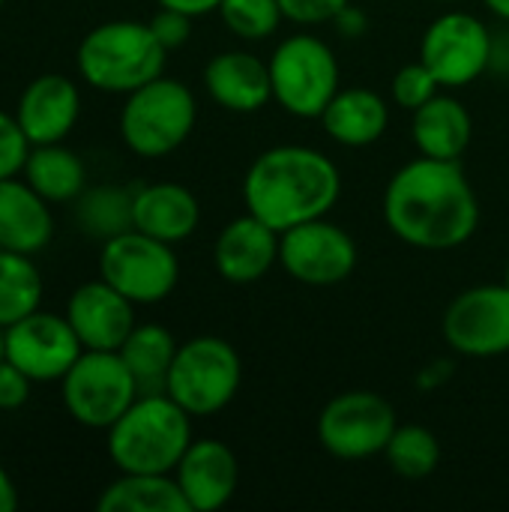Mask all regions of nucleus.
Masks as SVG:
<instances>
[{"label": "nucleus", "instance_id": "nucleus-1", "mask_svg": "<svg viewBox=\"0 0 509 512\" xmlns=\"http://www.w3.org/2000/svg\"><path fill=\"white\" fill-rule=\"evenodd\" d=\"M384 222L414 249L447 252L477 234L480 201L459 162L417 156L390 177Z\"/></svg>", "mask_w": 509, "mask_h": 512}, {"label": "nucleus", "instance_id": "nucleus-2", "mask_svg": "<svg viewBox=\"0 0 509 512\" xmlns=\"http://www.w3.org/2000/svg\"><path fill=\"white\" fill-rule=\"evenodd\" d=\"M339 195V165L306 144H279L264 150L243 177L246 210L279 234L327 216Z\"/></svg>", "mask_w": 509, "mask_h": 512}, {"label": "nucleus", "instance_id": "nucleus-3", "mask_svg": "<svg viewBox=\"0 0 509 512\" xmlns=\"http://www.w3.org/2000/svg\"><path fill=\"white\" fill-rule=\"evenodd\" d=\"M192 441V417L168 393H141L108 429V456L120 474H174Z\"/></svg>", "mask_w": 509, "mask_h": 512}, {"label": "nucleus", "instance_id": "nucleus-4", "mask_svg": "<svg viewBox=\"0 0 509 512\" xmlns=\"http://www.w3.org/2000/svg\"><path fill=\"white\" fill-rule=\"evenodd\" d=\"M168 48L144 21H105L93 27L75 54L78 75L102 93H132L165 72Z\"/></svg>", "mask_w": 509, "mask_h": 512}, {"label": "nucleus", "instance_id": "nucleus-5", "mask_svg": "<svg viewBox=\"0 0 509 512\" xmlns=\"http://www.w3.org/2000/svg\"><path fill=\"white\" fill-rule=\"evenodd\" d=\"M195 120L198 105L192 90L177 78L159 75L126 93L120 108V138L135 156L162 159L186 144Z\"/></svg>", "mask_w": 509, "mask_h": 512}, {"label": "nucleus", "instance_id": "nucleus-6", "mask_svg": "<svg viewBox=\"0 0 509 512\" xmlns=\"http://www.w3.org/2000/svg\"><path fill=\"white\" fill-rule=\"evenodd\" d=\"M273 102L300 120H318L330 99L339 93V60L333 48L315 33L285 36L270 60Z\"/></svg>", "mask_w": 509, "mask_h": 512}, {"label": "nucleus", "instance_id": "nucleus-7", "mask_svg": "<svg viewBox=\"0 0 509 512\" xmlns=\"http://www.w3.org/2000/svg\"><path fill=\"white\" fill-rule=\"evenodd\" d=\"M243 363L231 342L219 336H195L177 348L165 393L189 417H213L240 393Z\"/></svg>", "mask_w": 509, "mask_h": 512}, {"label": "nucleus", "instance_id": "nucleus-8", "mask_svg": "<svg viewBox=\"0 0 509 512\" xmlns=\"http://www.w3.org/2000/svg\"><path fill=\"white\" fill-rule=\"evenodd\" d=\"M63 408L84 429H111L141 396L138 384L117 351H81L60 378Z\"/></svg>", "mask_w": 509, "mask_h": 512}, {"label": "nucleus", "instance_id": "nucleus-9", "mask_svg": "<svg viewBox=\"0 0 509 512\" xmlns=\"http://www.w3.org/2000/svg\"><path fill=\"white\" fill-rule=\"evenodd\" d=\"M99 276L135 306H153L171 297L180 282V261L171 243L129 228L102 243Z\"/></svg>", "mask_w": 509, "mask_h": 512}, {"label": "nucleus", "instance_id": "nucleus-10", "mask_svg": "<svg viewBox=\"0 0 509 512\" xmlns=\"http://www.w3.org/2000/svg\"><path fill=\"white\" fill-rule=\"evenodd\" d=\"M399 420L393 405L375 390H348L333 396L318 417L321 447L342 462L381 456Z\"/></svg>", "mask_w": 509, "mask_h": 512}, {"label": "nucleus", "instance_id": "nucleus-11", "mask_svg": "<svg viewBox=\"0 0 509 512\" xmlns=\"http://www.w3.org/2000/svg\"><path fill=\"white\" fill-rule=\"evenodd\" d=\"M420 60L441 87H468L492 66V30L471 12H444L426 27Z\"/></svg>", "mask_w": 509, "mask_h": 512}, {"label": "nucleus", "instance_id": "nucleus-12", "mask_svg": "<svg viewBox=\"0 0 509 512\" xmlns=\"http://www.w3.org/2000/svg\"><path fill=\"white\" fill-rule=\"evenodd\" d=\"M279 267L303 285L330 288L345 282L357 267L354 237L327 216L294 225L279 237Z\"/></svg>", "mask_w": 509, "mask_h": 512}, {"label": "nucleus", "instance_id": "nucleus-13", "mask_svg": "<svg viewBox=\"0 0 509 512\" xmlns=\"http://www.w3.org/2000/svg\"><path fill=\"white\" fill-rule=\"evenodd\" d=\"M81 351L84 345L78 342L66 315L60 318L54 312L36 309L3 330V357L33 384L60 381L81 357Z\"/></svg>", "mask_w": 509, "mask_h": 512}, {"label": "nucleus", "instance_id": "nucleus-14", "mask_svg": "<svg viewBox=\"0 0 509 512\" xmlns=\"http://www.w3.org/2000/svg\"><path fill=\"white\" fill-rule=\"evenodd\" d=\"M447 345L474 360L509 354V288L477 285L462 291L444 312Z\"/></svg>", "mask_w": 509, "mask_h": 512}, {"label": "nucleus", "instance_id": "nucleus-15", "mask_svg": "<svg viewBox=\"0 0 509 512\" xmlns=\"http://www.w3.org/2000/svg\"><path fill=\"white\" fill-rule=\"evenodd\" d=\"M66 321L84 351H120L126 336L135 330V303L99 276L72 291Z\"/></svg>", "mask_w": 509, "mask_h": 512}, {"label": "nucleus", "instance_id": "nucleus-16", "mask_svg": "<svg viewBox=\"0 0 509 512\" xmlns=\"http://www.w3.org/2000/svg\"><path fill=\"white\" fill-rule=\"evenodd\" d=\"M174 480L192 512L222 510L240 483V465L228 444L195 438L174 468Z\"/></svg>", "mask_w": 509, "mask_h": 512}, {"label": "nucleus", "instance_id": "nucleus-17", "mask_svg": "<svg viewBox=\"0 0 509 512\" xmlns=\"http://www.w3.org/2000/svg\"><path fill=\"white\" fill-rule=\"evenodd\" d=\"M78 114H81V93L72 78L57 72L33 78L15 105V120L27 135L30 147L60 144L75 129Z\"/></svg>", "mask_w": 509, "mask_h": 512}, {"label": "nucleus", "instance_id": "nucleus-18", "mask_svg": "<svg viewBox=\"0 0 509 512\" xmlns=\"http://www.w3.org/2000/svg\"><path fill=\"white\" fill-rule=\"evenodd\" d=\"M279 237V231H273L267 222L246 210L243 216L231 219L216 237V273L231 285L261 282L279 264Z\"/></svg>", "mask_w": 509, "mask_h": 512}, {"label": "nucleus", "instance_id": "nucleus-19", "mask_svg": "<svg viewBox=\"0 0 509 512\" xmlns=\"http://www.w3.org/2000/svg\"><path fill=\"white\" fill-rule=\"evenodd\" d=\"M204 87L216 105L234 114H255L273 99L270 69L252 51H222L204 66Z\"/></svg>", "mask_w": 509, "mask_h": 512}, {"label": "nucleus", "instance_id": "nucleus-20", "mask_svg": "<svg viewBox=\"0 0 509 512\" xmlns=\"http://www.w3.org/2000/svg\"><path fill=\"white\" fill-rule=\"evenodd\" d=\"M201 222L198 198L180 183H150L132 192V228L162 240L183 243Z\"/></svg>", "mask_w": 509, "mask_h": 512}, {"label": "nucleus", "instance_id": "nucleus-21", "mask_svg": "<svg viewBox=\"0 0 509 512\" xmlns=\"http://www.w3.org/2000/svg\"><path fill=\"white\" fill-rule=\"evenodd\" d=\"M51 234L48 201L27 180H0V249L36 255L48 246Z\"/></svg>", "mask_w": 509, "mask_h": 512}, {"label": "nucleus", "instance_id": "nucleus-22", "mask_svg": "<svg viewBox=\"0 0 509 512\" xmlns=\"http://www.w3.org/2000/svg\"><path fill=\"white\" fill-rule=\"evenodd\" d=\"M411 138L420 156L459 162L474 138V120L456 96L435 93L426 105L411 111Z\"/></svg>", "mask_w": 509, "mask_h": 512}, {"label": "nucleus", "instance_id": "nucleus-23", "mask_svg": "<svg viewBox=\"0 0 509 512\" xmlns=\"http://www.w3.org/2000/svg\"><path fill=\"white\" fill-rule=\"evenodd\" d=\"M324 132L342 147H369L381 141L390 126V105L369 87H339L324 114L318 117Z\"/></svg>", "mask_w": 509, "mask_h": 512}, {"label": "nucleus", "instance_id": "nucleus-24", "mask_svg": "<svg viewBox=\"0 0 509 512\" xmlns=\"http://www.w3.org/2000/svg\"><path fill=\"white\" fill-rule=\"evenodd\" d=\"M21 174L48 204L75 201L87 189V168L78 153L63 147V141L30 147Z\"/></svg>", "mask_w": 509, "mask_h": 512}, {"label": "nucleus", "instance_id": "nucleus-25", "mask_svg": "<svg viewBox=\"0 0 509 512\" xmlns=\"http://www.w3.org/2000/svg\"><path fill=\"white\" fill-rule=\"evenodd\" d=\"M99 512H192L174 474H120L96 501Z\"/></svg>", "mask_w": 509, "mask_h": 512}, {"label": "nucleus", "instance_id": "nucleus-26", "mask_svg": "<svg viewBox=\"0 0 509 512\" xmlns=\"http://www.w3.org/2000/svg\"><path fill=\"white\" fill-rule=\"evenodd\" d=\"M177 348V339L162 324H135L117 354L129 366L138 393H165Z\"/></svg>", "mask_w": 509, "mask_h": 512}, {"label": "nucleus", "instance_id": "nucleus-27", "mask_svg": "<svg viewBox=\"0 0 509 512\" xmlns=\"http://www.w3.org/2000/svg\"><path fill=\"white\" fill-rule=\"evenodd\" d=\"M42 303V276L33 255L0 249V327L27 318Z\"/></svg>", "mask_w": 509, "mask_h": 512}, {"label": "nucleus", "instance_id": "nucleus-28", "mask_svg": "<svg viewBox=\"0 0 509 512\" xmlns=\"http://www.w3.org/2000/svg\"><path fill=\"white\" fill-rule=\"evenodd\" d=\"M75 222L96 240H111L132 228V192L120 186H93L75 198Z\"/></svg>", "mask_w": 509, "mask_h": 512}, {"label": "nucleus", "instance_id": "nucleus-29", "mask_svg": "<svg viewBox=\"0 0 509 512\" xmlns=\"http://www.w3.org/2000/svg\"><path fill=\"white\" fill-rule=\"evenodd\" d=\"M384 456L393 474L405 480H426L429 474H435L441 462V444L435 432H429L426 426H396Z\"/></svg>", "mask_w": 509, "mask_h": 512}, {"label": "nucleus", "instance_id": "nucleus-30", "mask_svg": "<svg viewBox=\"0 0 509 512\" xmlns=\"http://www.w3.org/2000/svg\"><path fill=\"white\" fill-rule=\"evenodd\" d=\"M219 15L225 27L243 42H261L285 21L279 0H222Z\"/></svg>", "mask_w": 509, "mask_h": 512}, {"label": "nucleus", "instance_id": "nucleus-31", "mask_svg": "<svg viewBox=\"0 0 509 512\" xmlns=\"http://www.w3.org/2000/svg\"><path fill=\"white\" fill-rule=\"evenodd\" d=\"M441 90L438 78L432 75V69L417 60V63H405L390 84V96L402 111H417L420 105H426L435 93Z\"/></svg>", "mask_w": 509, "mask_h": 512}, {"label": "nucleus", "instance_id": "nucleus-32", "mask_svg": "<svg viewBox=\"0 0 509 512\" xmlns=\"http://www.w3.org/2000/svg\"><path fill=\"white\" fill-rule=\"evenodd\" d=\"M27 153H30V141L21 132L15 114L0 111V180L15 177L24 168Z\"/></svg>", "mask_w": 509, "mask_h": 512}, {"label": "nucleus", "instance_id": "nucleus-33", "mask_svg": "<svg viewBox=\"0 0 509 512\" xmlns=\"http://www.w3.org/2000/svg\"><path fill=\"white\" fill-rule=\"evenodd\" d=\"M351 0H279L285 21L297 27H318V24H333L336 15L348 6Z\"/></svg>", "mask_w": 509, "mask_h": 512}, {"label": "nucleus", "instance_id": "nucleus-34", "mask_svg": "<svg viewBox=\"0 0 509 512\" xmlns=\"http://www.w3.org/2000/svg\"><path fill=\"white\" fill-rule=\"evenodd\" d=\"M147 24H150V30L156 33V39H159L168 51L186 45L189 36H192V15L177 12V9H165V6H162Z\"/></svg>", "mask_w": 509, "mask_h": 512}, {"label": "nucleus", "instance_id": "nucleus-35", "mask_svg": "<svg viewBox=\"0 0 509 512\" xmlns=\"http://www.w3.org/2000/svg\"><path fill=\"white\" fill-rule=\"evenodd\" d=\"M30 387L33 381L3 357L0 360V411H18L30 399Z\"/></svg>", "mask_w": 509, "mask_h": 512}, {"label": "nucleus", "instance_id": "nucleus-36", "mask_svg": "<svg viewBox=\"0 0 509 512\" xmlns=\"http://www.w3.org/2000/svg\"><path fill=\"white\" fill-rule=\"evenodd\" d=\"M336 30L345 36V39H357V36H363L366 30H369V18H366V12L363 9H357V6H345L339 15H336Z\"/></svg>", "mask_w": 509, "mask_h": 512}, {"label": "nucleus", "instance_id": "nucleus-37", "mask_svg": "<svg viewBox=\"0 0 509 512\" xmlns=\"http://www.w3.org/2000/svg\"><path fill=\"white\" fill-rule=\"evenodd\" d=\"M159 6L165 9H177V12H186L192 18H201V15H210V12H219L222 0H156Z\"/></svg>", "mask_w": 509, "mask_h": 512}, {"label": "nucleus", "instance_id": "nucleus-38", "mask_svg": "<svg viewBox=\"0 0 509 512\" xmlns=\"http://www.w3.org/2000/svg\"><path fill=\"white\" fill-rule=\"evenodd\" d=\"M15 507H18V489L6 474V468L0 465V512H12Z\"/></svg>", "mask_w": 509, "mask_h": 512}, {"label": "nucleus", "instance_id": "nucleus-39", "mask_svg": "<svg viewBox=\"0 0 509 512\" xmlns=\"http://www.w3.org/2000/svg\"><path fill=\"white\" fill-rule=\"evenodd\" d=\"M444 378H450V363H432L420 372V387H438Z\"/></svg>", "mask_w": 509, "mask_h": 512}, {"label": "nucleus", "instance_id": "nucleus-40", "mask_svg": "<svg viewBox=\"0 0 509 512\" xmlns=\"http://www.w3.org/2000/svg\"><path fill=\"white\" fill-rule=\"evenodd\" d=\"M498 18H504V21H509V0H483Z\"/></svg>", "mask_w": 509, "mask_h": 512}, {"label": "nucleus", "instance_id": "nucleus-41", "mask_svg": "<svg viewBox=\"0 0 509 512\" xmlns=\"http://www.w3.org/2000/svg\"><path fill=\"white\" fill-rule=\"evenodd\" d=\"M0 360H3V327H0Z\"/></svg>", "mask_w": 509, "mask_h": 512}, {"label": "nucleus", "instance_id": "nucleus-42", "mask_svg": "<svg viewBox=\"0 0 509 512\" xmlns=\"http://www.w3.org/2000/svg\"><path fill=\"white\" fill-rule=\"evenodd\" d=\"M504 285L509 288V264H507V270H504Z\"/></svg>", "mask_w": 509, "mask_h": 512}, {"label": "nucleus", "instance_id": "nucleus-43", "mask_svg": "<svg viewBox=\"0 0 509 512\" xmlns=\"http://www.w3.org/2000/svg\"><path fill=\"white\" fill-rule=\"evenodd\" d=\"M438 3H459V0H438Z\"/></svg>", "mask_w": 509, "mask_h": 512}, {"label": "nucleus", "instance_id": "nucleus-44", "mask_svg": "<svg viewBox=\"0 0 509 512\" xmlns=\"http://www.w3.org/2000/svg\"><path fill=\"white\" fill-rule=\"evenodd\" d=\"M3 3H6V0H0V6H3Z\"/></svg>", "mask_w": 509, "mask_h": 512}]
</instances>
